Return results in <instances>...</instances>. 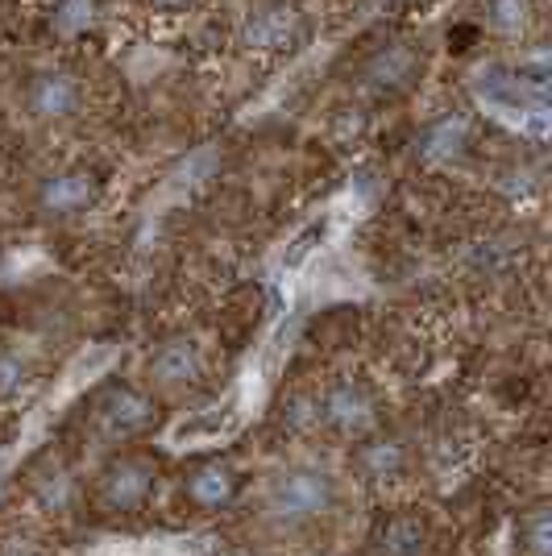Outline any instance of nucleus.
<instances>
[{"label": "nucleus", "instance_id": "obj_1", "mask_svg": "<svg viewBox=\"0 0 552 556\" xmlns=\"http://www.w3.org/2000/svg\"><path fill=\"white\" fill-rule=\"evenodd\" d=\"M337 486L333 478L321 469H296V473H283L275 486L266 490V519L278 528H300L321 519L324 510L333 507Z\"/></svg>", "mask_w": 552, "mask_h": 556}, {"label": "nucleus", "instance_id": "obj_2", "mask_svg": "<svg viewBox=\"0 0 552 556\" xmlns=\"http://www.w3.org/2000/svg\"><path fill=\"white\" fill-rule=\"evenodd\" d=\"M300 9L287 0H266L258 4L246 22V47L250 50H283L300 38Z\"/></svg>", "mask_w": 552, "mask_h": 556}, {"label": "nucleus", "instance_id": "obj_3", "mask_svg": "<svg viewBox=\"0 0 552 556\" xmlns=\"http://www.w3.org/2000/svg\"><path fill=\"white\" fill-rule=\"evenodd\" d=\"M316 419H324L337 432H366L374 424V399L357 382H341L316 403Z\"/></svg>", "mask_w": 552, "mask_h": 556}, {"label": "nucleus", "instance_id": "obj_4", "mask_svg": "<svg viewBox=\"0 0 552 556\" xmlns=\"http://www.w3.org/2000/svg\"><path fill=\"white\" fill-rule=\"evenodd\" d=\"M96 175L88 170H63V175H50L47 184L38 187V208L47 216H75V212H88V204L96 200Z\"/></svg>", "mask_w": 552, "mask_h": 556}, {"label": "nucleus", "instance_id": "obj_5", "mask_svg": "<svg viewBox=\"0 0 552 556\" xmlns=\"http://www.w3.org/2000/svg\"><path fill=\"white\" fill-rule=\"evenodd\" d=\"M79 84H75V75L67 71H42V75H34L29 79V109L34 116H42V121H67L75 109H79Z\"/></svg>", "mask_w": 552, "mask_h": 556}, {"label": "nucleus", "instance_id": "obj_6", "mask_svg": "<svg viewBox=\"0 0 552 556\" xmlns=\"http://www.w3.org/2000/svg\"><path fill=\"white\" fill-rule=\"evenodd\" d=\"M419 67H424L419 50L412 42H394V47H382L369 59L366 79L369 88H378V92H407L412 79L419 75Z\"/></svg>", "mask_w": 552, "mask_h": 556}, {"label": "nucleus", "instance_id": "obj_7", "mask_svg": "<svg viewBox=\"0 0 552 556\" xmlns=\"http://www.w3.org/2000/svg\"><path fill=\"white\" fill-rule=\"evenodd\" d=\"M150 486H154V469L141 462V457H121L104 473V503L116 510H134L146 503Z\"/></svg>", "mask_w": 552, "mask_h": 556}, {"label": "nucleus", "instance_id": "obj_8", "mask_svg": "<svg viewBox=\"0 0 552 556\" xmlns=\"http://www.w3.org/2000/svg\"><path fill=\"white\" fill-rule=\"evenodd\" d=\"M150 374H154L159 382H166V387H175V382H196V378L204 374L200 345L187 341V337L166 341V345H159V353L150 357Z\"/></svg>", "mask_w": 552, "mask_h": 556}, {"label": "nucleus", "instance_id": "obj_9", "mask_svg": "<svg viewBox=\"0 0 552 556\" xmlns=\"http://www.w3.org/2000/svg\"><path fill=\"white\" fill-rule=\"evenodd\" d=\"M146 419H150V403H146L138 391H125V387L109 394L104 407H100V424H104L113 437L138 432V428H146Z\"/></svg>", "mask_w": 552, "mask_h": 556}, {"label": "nucleus", "instance_id": "obj_10", "mask_svg": "<svg viewBox=\"0 0 552 556\" xmlns=\"http://www.w3.org/2000/svg\"><path fill=\"white\" fill-rule=\"evenodd\" d=\"M233 490H237V478H233L229 465H204L187 482V494H191L196 507H225L233 498Z\"/></svg>", "mask_w": 552, "mask_h": 556}, {"label": "nucleus", "instance_id": "obj_11", "mask_svg": "<svg viewBox=\"0 0 552 556\" xmlns=\"http://www.w3.org/2000/svg\"><path fill=\"white\" fill-rule=\"evenodd\" d=\"M461 146H465V121L444 116V121L424 129L419 154H424V159H453V154H461Z\"/></svg>", "mask_w": 552, "mask_h": 556}, {"label": "nucleus", "instance_id": "obj_12", "mask_svg": "<svg viewBox=\"0 0 552 556\" xmlns=\"http://www.w3.org/2000/svg\"><path fill=\"white\" fill-rule=\"evenodd\" d=\"M531 22V0H486V25L494 34H519Z\"/></svg>", "mask_w": 552, "mask_h": 556}, {"label": "nucleus", "instance_id": "obj_13", "mask_svg": "<svg viewBox=\"0 0 552 556\" xmlns=\"http://www.w3.org/2000/svg\"><path fill=\"white\" fill-rule=\"evenodd\" d=\"M357 465L366 469L369 478H387V473H394V469L403 465V444H394V441L366 444V448L357 453Z\"/></svg>", "mask_w": 552, "mask_h": 556}, {"label": "nucleus", "instance_id": "obj_14", "mask_svg": "<svg viewBox=\"0 0 552 556\" xmlns=\"http://www.w3.org/2000/svg\"><path fill=\"white\" fill-rule=\"evenodd\" d=\"M419 544H424V528L412 523V519H394V523H387L378 548L391 556H419Z\"/></svg>", "mask_w": 552, "mask_h": 556}, {"label": "nucleus", "instance_id": "obj_15", "mask_svg": "<svg viewBox=\"0 0 552 556\" xmlns=\"http://www.w3.org/2000/svg\"><path fill=\"white\" fill-rule=\"evenodd\" d=\"M92 22H96V0H63L54 9V25L63 34H79V29H88Z\"/></svg>", "mask_w": 552, "mask_h": 556}, {"label": "nucleus", "instance_id": "obj_16", "mask_svg": "<svg viewBox=\"0 0 552 556\" xmlns=\"http://www.w3.org/2000/svg\"><path fill=\"white\" fill-rule=\"evenodd\" d=\"M22 382H25V362L17 353H0V399H9Z\"/></svg>", "mask_w": 552, "mask_h": 556}, {"label": "nucleus", "instance_id": "obj_17", "mask_svg": "<svg viewBox=\"0 0 552 556\" xmlns=\"http://www.w3.org/2000/svg\"><path fill=\"white\" fill-rule=\"evenodd\" d=\"M528 540H531V553H536V556L549 553V515H544V507L531 510V519H528Z\"/></svg>", "mask_w": 552, "mask_h": 556}, {"label": "nucleus", "instance_id": "obj_18", "mask_svg": "<svg viewBox=\"0 0 552 556\" xmlns=\"http://www.w3.org/2000/svg\"><path fill=\"white\" fill-rule=\"evenodd\" d=\"M159 9H184V4H191V0H154Z\"/></svg>", "mask_w": 552, "mask_h": 556}]
</instances>
